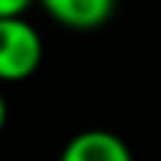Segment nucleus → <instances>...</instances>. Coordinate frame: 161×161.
Segmentation results:
<instances>
[{
    "label": "nucleus",
    "mask_w": 161,
    "mask_h": 161,
    "mask_svg": "<svg viewBox=\"0 0 161 161\" xmlns=\"http://www.w3.org/2000/svg\"><path fill=\"white\" fill-rule=\"evenodd\" d=\"M42 36L27 18H0V84H18L33 78L42 66Z\"/></svg>",
    "instance_id": "1"
},
{
    "label": "nucleus",
    "mask_w": 161,
    "mask_h": 161,
    "mask_svg": "<svg viewBox=\"0 0 161 161\" xmlns=\"http://www.w3.org/2000/svg\"><path fill=\"white\" fill-rule=\"evenodd\" d=\"M60 161H134V155L119 134L108 128H86L63 146Z\"/></svg>",
    "instance_id": "2"
},
{
    "label": "nucleus",
    "mask_w": 161,
    "mask_h": 161,
    "mask_svg": "<svg viewBox=\"0 0 161 161\" xmlns=\"http://www.w3.org/2000/svg\"><path fill=\"white\" fill-rule=\"evenodd\" d=\"M48 18L69 30H96L114 15L116 0H36Z\"/></svg>",
    "instance_id": "3"
},
{
    "label": "nucleus",
    "mask_w": 161,
    "mask_h": 161,
    "mask_svg": "<svg viewBox=\"0 0 161 161\" xmlns=\"http://www.w3.org/2000/svg\"><path fill=\"white\" fill-rule=\"evenodd\" d=\"M36 0H0V18H12V15H24Z\"/></svg>",
    "instance_id": "4"
},
{
    "label": "nucleus",
    "mask_w": 161,
    "mask_h": 161,
    "mask_svg": "<svg viewBox=\"0 0 161 161\" xmlns=\"http://www.w3.org/2000/svg\"><path fill=\"white\" fill-rule=\"evenodd\" d=\"M6 116H9V108H6V98H3V92H0V131L6 128Z\"/></svg>",
    "instance_id": "5"
}]
</instances>
